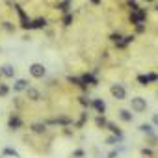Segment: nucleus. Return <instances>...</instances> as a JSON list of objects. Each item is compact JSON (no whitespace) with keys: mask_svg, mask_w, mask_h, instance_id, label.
Listing matches in <instances>:
<instances>
[{"mask_svg":"<svg viewBox=\"0 0 158 158\" xmlns=\"http://www.w3.org/2000/svg\"><path fill=\"white\" fill-rule=\"evenodd\" d=\"M130 108H132L136 114H141V112L147 110V101H145L143 97H134V99L130 101Z\"/></svg>","mask_w":158,"mask_h":158,"instance_id":"obj_1","label":"nucleus"},{"mask_svg":"<svg viewBox=\"0 0 158 158\" xmlns=\"http://www.w3.org/2000/svg\"><path fill=\"white\" fill-rule=\"evenodd\" d=\"M145 10H141V8H138V10H132V13H130V23L132 24H143L145 23Z\"/></svg>","mask_w":158,"mask_h":158,"instance_id":"obj_2","label":"nucleus"},{"mask_svg":"<svg viewBox=\"0 0 158 158\" xmlns=\"http://www.w3.org/2000/svg\"><path fill=\"white\" fill-rule=\"evenodd\" d=\"M30 74H32L34 78H43V76H45V67H43L41 63H32V65H30Z\"/></svg>","mask_w":158,"mask_h":158,"instance_id":"obj_3","label":"nucleus"},{"mask_svg":"<svg viewBox=\"0 0 158 158\" xmlns=\"http://www.w3.org/2000/svg\"><path fill=\"white\" fill-rule=\"evenodd\" d=\"M110 91H112V95H114L117 101H123V99L127 97V91H125V88H123V86H119V84H114Z\"/></svg>","mask_w":158,"mask_h":158,"instance_id":"obj_4","label":"nucleus"},{"mask_svg":"<svg viewBox=\"0 0 158 158\" xmlns=\"http://www.w3.org/2000/svg\"><path fill=\"white\" fill-rule=\"evenodd\" d=\"M15 10H17V13H19V17H21V26L23 28H30V21H28V17H26V13L21 10V6H15Z\"/></svg>","mask_w":158,"mask_h":158,"instance_id":"obj_5","label":"nucleus"},{"mask_svg":"<svg viewBox=\"0 0 158 158\" xmlns=\"http://www.w3.org/2000/svg\"><path fill=\"white\" fill-rule=\"evenodd\" d=\"M8 127H10L11 130H17V128H21V127H23V121H21V117H17V115H11V117H10V121H8Z\"/></svg>","mask_w":158,"mask_h":158,"instance_id":"obj_6","label":"nucleus"},{"mask_svg":"<svg viewBox=\"0 0 158 158\" xmlns=\"http://www.w3.org/2000/svg\"><path fill=\"white\" fill-rule=\"evenodd\" d=\"M26 93H28V99H30V101H39V99H41L39 91L34 89V88H26Z\"/></svg>","mask_w":158,"mask_h":158,"instance_id":"obj_7","label":"nucleus"},{"mask_svg":"<svg viewBox=\"0 0 158 158\" xmlns=\"http://www.w3.org/2000/svg\"><path fill=\"white\" fill-rule=\"evenodd\" d=\"M93 108H95L99 114H104V110H106V104H104V101H101V99H95V101H93Z\"/></svg>","mask_w":158,"mask_h":158,"instance_id":"obj_8","label":"nucleus"},{"mask_svg":"<svg viewBox=\"0 0 158 158\" xmlns=\"http://www.w3.org/2000/svg\"><path fill=\"white\" fill-rule=\"evenodd\" d=\"M26 88H28V82H26V80H17V82H15V86H13V89H15V91H24Z\"/></svg>","mask_w":158,"mask_h":158,"instance_id":"obj_9","label":"nucleus"},{"mask_svg":"<svg viewBox=\"0 0 158 158\" xmlns=\"http://www.w3.org/2000/svg\"><path fill=\"white\" fill-rule=\"evenodd\" d=\"M82 82H84V84H91V86H95V84H97V78H95L93 74H84V76H82Z\"/></svg>","mask_w":158,"mask_h":158,"instance_id":"obj_10","label":"nucleus"},{"mask_svg":"<svg viewBox=\"0 0 158 158\" xmlns=\"http://www.w3.org/2000/svg\"><path fill=\"white\" fill-rule=\"evenodd\" d=\"M45 26H47L45 19H35L34 23H30V28H45Z\"/></svg>","mask_w":158,"mask_h":158,"instance_id":"obj_11","label":"nucleus"},{"mask_svg":"<svg viewBox=\"0 0 158 158\" xmlns=\"http://www.w3.org/2000/svg\"><path fill=\"white\" fill-rule=\"evenodd\" d=\"M2 74L8 76V78H11V76L15 74V69H13L11 65H4V67H2Z\"/></svg>","mask_w":158,"mask_h":158,"instance_id":"obj_12","label":"nucleus"},{"mask_svg":"<svg viewBox=\"0 0 158 158\" xmlns=\"http://www.w3.org/2000/svg\"><path fill=\"white\" fill-rule=\"evenodd\" d=\"M119 117H121L125 123H130V121H132V114H130L128 110H121V112H119Z\"/></svg>","mask_w":158,"mask_h":158,"instance_id":"obj_13","label":"nucleus"},{"mask_svg":"<svg viewBox=\"0 0 158 158\" xmlns=\"http://www.w3.org/2000/svg\"><path fill=\"white\" fill-rule=\"evenodd\" d=\"M32 130L37 132V134H43V132L47 130V125H45V123H35V125H32Z\"/></svg>","mask_w":158,"mask_h":158,"instance_id":"obj_14","label":"nucleus"},{"mask_svg":"<svg viewBox=\"0 0 158 158\" xmlns=\"http://www.w3.org/2000/svg\"><path fill=\"white\" fill-rule=\"evenodd\" d=\"M106 125H108V128L114 132V136H117V139H121V138H123V132H121V130H119L114 123H106Z\"/></svg>","mask_w":158,"mask_h":158,"instance_id":"obj_15","label":"nucleus"},{"mask_svg":"<svg viewBox=\"0 0 158 158\" xmlns=\"http://www.w3.org/2000/svg\"><path fill=\"white\" fill-rule=\"evenodd\" d=\"M138 82H139L141 86H147V84H151V82H149V76H147V74H139V76H138Z\"/></svg>","mask_w":158,"mask_h":158,"instance_id":"obj_16","label":"nucleus"},{"mask_svg":"<svg viewBox=\"0 0 158 158\" xmlns=\"http://www.w3.org/2000/svg\"><path fill=\"white\" fill-rule=\"evenodd\" d=\"M139 130H141V132H145V134H152V125H147V123H143V125L139 127Z\"/></svg>","mask_w":158,"mask_h":158,"instance_id":"obj_17","label":"nucleus"},{"mask_svg":"<svg viewBox=\"0 0 158 158\" xmlns=\"http://www.w3.org/2000/svg\"><path fill=\"white\" fill-rule=\"evenodd\" d=\"M4 154H6V156H13V158H19V152H17L15 149H10V147L4 149Z\"/></svg>","mask_w":158,"mask_h":158,"instance_id":"obj_18","label":"nucleus"},{"mask_svg":"<svg viewBox=\"0 0 158 158\" xmlns=\"http://www.w3.org/2000/svg\"><path fill=\"white\" fill-rule=\"evenodd\" d=\"M8 93H10V88L6 84H0V97H6Z\"/></svg>","mask_w":158,"mask_h":158,"instance_id":"obj_19","label":"nucleus"},{"mask_svg":"<svg viewBox=\"0 0 158 158\" xmlns=\"http://www.w3.org/2000/svg\"><path fill=\"white\" fill-rule=\"evenodd\" d=\"M95 125H97V127H99V128H101V127H106V119H104V117H101V115H99V117H97V119H95Z\"/></svg>","mask_w":158,"mask_h":158,"instance_id":"obj_20","label":"nucleus"},{"mask_svg":"<svg viewBox=\"0 0 158 158\" xmlns=\"http://www.w3.org/2000/svg\"><path fill=\"white\" fill-rule=\"evenodd\" d=\"M73 23V15H69V13H65V17H63V24L65 26H69Z\"/></svg>","mask_w":158,"mask_h":158,"instance_id":"obj_21","label":"nucleus"},{"mask_svg":"<svg viewBox=\"0 0 158 158\" xmlns=\"http://www.w3.org/2000/svg\"><path fill=\"white\" fill-rule=\"evenodd\" d=\"M106 143H108V145H115V143H117V136H110V138H106Z\"/></svg>","mask_w":158,"mask_h":158,"instance_id":"obj_22","label":"nucleus"},{"mask_svg":"<svg viewBox=\"0 0 158 158\" xmlns=\"http://www.w3.org/2000/svg\"><path fill=\"white\" fill-rule=\"evenodd\" d=\"M58 8H60V10H61L63 13H67V10H69V2H63V4H60Z\"/></svg>","mask_w":158,"mask_h":158,"instance_id":"obj_23","label":"nucleus"},{"mask_svg":"<svg viewBox=\"0 0 158 158\" xmlns=\"http://www.w3.org/2000/svg\"><path fill=\"white\" fill-rule=\"evenodd\" d=\"M141 154H143V156H149V158H151V156H152V151L145 147V149H141Z\"/></svg>","mask_w":158,"mask_h":158,"instance_id":"obj_24","label":"nucleus"},{"mask_svg":"<svg viewBox=\"0 0 158 158\" xmlns=\"http://www.w3.org/2000/svg\"><path fill=\"white\" fill-rule=\"evenodd\" d=\"M128 6H130V10H138V2H136V0H128Z\"/></svg>","mask_w":158,"mask_h":158,"instance_id":"obj_25","label":"nucleus"},{"mask_svg":"<svg viewBox=\"0 0 158 158\" xmlns=\"http://www.w3.org/2000/svg\"><path fill=\"white\" fill-rule=\"evenodd\" d=\"M73 156L80 158V156H84V151H82V149H78V151H74V152H73Z\"/></svg>","mask_w":158,"mask_h":158,"instance_id":"obj_26","label":"nucleus"},{"mask_svg":"<svg viewBox=\"0 0 158 158\" xmlns=\"http://www.w3.org/2000/svg\"><path fill=\"white\" fill-rule=\"evenodd\" d=\"M121 39H123V37H121L119 34H114V35H112V41H114V43H117V41H121Z\"/></svg>","mask_w":158,"mask_h":158,"instance_id":"obj_27","label":"nucleus"},{"mask_svg":"<svg viewBox=\"0 0 158 158\" xmlns=\"http://www.w3.org/2000/svg\"><path fill=\"white\" fill-rule=\"evenodd\" d=\"M80 104H82V106H89V101H88L86 97H80Z\"/></svg>","mask_w":158,"mask_h":158,"instance_id":"obj_28","label":"nucleus"},{"mask_svg":"<svg viewBox=\"0 0 158 158\" xmlns=\"http://www.w3.org/2000/svg\"><path fill=\"white\" fill-rule=\"evenodd\" d=\"M4 28H6V30H8V32H13V26H11V24H10V23H4Z\"/></svg>","mask_w":158,"mask_h":158,"instance_id":"obj_29","label":"nucleus"},{"mask_svg":"<svg viewBox=\"0 0 158 158\" xmlns=\"http://www.w3.org/2000/svg\"><path fill=\"white\" fill-rule=\"evenodd\" d=\"M136 30H138V32H139V34H141V32H143V30H145V26H143V24H138V28H136Z\"/></svg>","mask_w":158,"mask_h":158,"instance_id":"obj_30","label":"nucleus"},{"mask_svg":"<svg viewBox=\"0 0 158 158\" xmlns=\"http://www.w3.org/2000/svg\"><path fill=\"white\" fill-rule=\"evenodd\" d=\"M152 123H154V125H158V114H156V115H152Z\"/></svg>","mask_w":158,"mask_h":158,"instance_id":"obj_31","label":"nucleus"},{"mask_svg":"<svg viewBox=\"0 0 158 158\" xmlns=\"http://www.w3.org/2000/svg\"><path fill=\"white\" fill-rule=\"evenodd\" d=\"M115 156H117V152H115V151H112V152H110V156H108V158H115Z\"/></svg>","mask_w":158,"mask_h":158,"instance_id":"obj_32","label":"nucleus"},{"mask_svg":"<svg viewBox=\"0 0 158 158\" xmlns=\"http://www.w3.org/2000/svg\"><path fill=\"white\" fill-rule=\"evenodd\" d=\"M91 4H95V6H97V4H101V0H91Z\"/></svg>","mask_w":158,"mask_h":158,"instance_id":"obj_33","label":"nucleus"},{"mask_svg":"<svg viewBox=\"0 0 158 158\" xmlns=\"http://www.w3.org/2000/svg\"><path fill=\"white\" fill-rule=\"evenodd\" d=\"M147 2H152V0H147Z\"/></svg>","mask_w":158,"mask_h":158,"instance_id":"obj_34","label":"nucleus"},{"mask_svg":"<svg viewBox=\"0 0 158 158\" xmlns=\"http://www.w3.org/2000/svg\"><path fill=\"white\" fill-rule=\"evenodd\" d=\"M65 2H69V0H65Z\"/></svg>","mask_w":158,"mask_h":158,"instance_id":"obj_35","label":"nucleus"}]
</instances>
